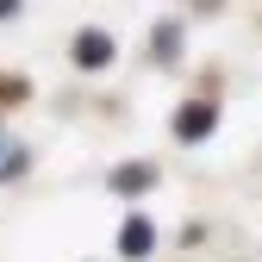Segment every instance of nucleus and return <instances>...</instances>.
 <instances>
[{
    "instance_id": "obj_4",
    "label": "nucleus",
    "mask_w": 262,
    "mask_h": 262,
    "mask_svg": "<svg viewBox=\"0 0 262 262\" xmlns=\"http://www.w3.org/2000/svg\"><path fill=\"white\" fill-rule=\"evenodd\" d=\"M150 181H156V169H150V162H125V169L113 175V187H119V193H144Z\"/></svg>"
},
{
    "instance_id": "obj_3",
    "label": "nucleus",
    "mask_w": 262,
    "mask_h": 262,
    "mask_svg": "<svg viewBox=\"0 0 262 262\" xmlns=\"http://www.w3.org/2000/svg\"><path fill=\"white\" fill-rule=\"evenodd\" d=\"M150 244H156V231H150V219L138 212V219H125V231H119V256H150Z\"/></svg>"
},
{
    "instance_id": "obj_2",
    "label": "nucleus",
    "mask_w": 262,
    "mask_h": 262,
    "mask_svg": "<svg viewBox=\"0 0 262 262\" xmlns=\"http://www.w3.org/2000/svg\"><path fill=\"white\" fill-rule=\"evenodd\" d=\"M75 62H81V69H106V62H113V38H106V31H81V38H75Z\"/></svg>"
},
{
    "instance_id": "obj_5",
    "label": "nucleus",
    "mask_w": 262,
    "mask_h": 262,
    "mask_svg": "<svg viewBox=\"0 0 262 262\" xmlns=\"http://www.w3.org/2000/svg\"><path fill=\"white\" fill-rule=\"evenodd\" d=\"M19 162H25V150H19L13 138H0V181H7V175H19Z\"/></svg>"
},
{
    "instance_id": "obj_1",
    "label": "nucleus",
    "mask_w": 262,
    "mask_h": 262,
    "mask_svg": "<svg viewBox=\"0 0 262 262\" xmlns=\"http://www.w3.org/2000/svg\"><path fill=\"white\" fill-rule=\"evenodd\" d=\"M212 125H219V113H212L206 100H187V106L175 113V131H181V138H187V144H200V138H206V131H212Z\"/></svg>"
}]
</instances>
